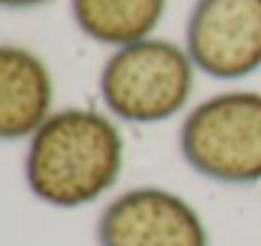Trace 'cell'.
Masks as SVG:
<instances>
[{"label":"cell","instance_id":"1","mask_svg":"<svg viewBox=\"0 0 261 246\" xmlns=\"http://www.w3.org/2000/svg\"><path fill=\"white\" fill-rule=\"evenodd\" d=\"M124 142L117 125L96 109L54 112L31 137L25 185L46 206L82 208L99 201L119 178Z\"/></svg>","mask_w":261,"mask_h":246},{"label":"cell","instance_id":"2","mask_svg":"<svg viewBox=\"0 0 261 246\" xmlns=\"http://www.w3.org/2000/svg\"><path fill=\"white\" fill-rule=\"evenodd\" d=\"M195 86V64L185 46L145 38L117 48L99 74L104 107L129 125H160L180 114Z\"/></svg>","mask_w":261,"mask_h":246},{"label":"cell","instance_id":"3","mask_svg":"<svg viewBox=\"0 0 261 246\" xmlns=\"http://www.w3.org/2000/svg\"><path fill=\"white\" fill-rule=\"evenodd\" d=\"M177 147L205 180L261 183V91H223L193 107L180 125Z\"/></svg>","mask_w":261,"mask_h":246},{"label":"cell","instance_id":"4","mask_svg":"<svg viewBox=\"0 0 261 246\" xmlns=\"http://www.w3.org/2000/svg\"><path fill=\"white\" fill-rule=\"evenodd\" d=\"M185 51L195 69L239 82L261 69V0H195L185 23Z\"/></svg>","mask_w":261,"mask_h":246},{"label":"cell","instance_id":"5","mask_svg":"<svg viewBox=\"0 0 261 246\" xmlns=\"http://www.w3.org/2000/svg\"><path fill=\"white\" fill-rule=\"evenodd\" d=\"M99 246H211L198 211L173 190L142 185L107 203L96 221Z\"/></svg>","mask_w":261,"mask_h":246},{"label":"cell","instance_id":"6","mask_svg":"<svg viewBox=\"0 0 261 246\" xmlns=\"http://www.w3.org/2000/svg\"><path fill=\"white\" fill-rule=\"evenodd\" d=\"M54 79L41 56L23 46H0V142L33 137L54 114Z\"/></svg>","mask_w":261,"mask_h":246},{"label":"cell","instance_id":"7","mask_svg":"<svg viewBox=\"0 0 261 246\" xmlns=\"http://www.w3.org/2000/svg\"><path fill=\"white\" fill-rule=\"evenodd\" d=\"M165 10L168 0H71L76 28L94 43L112 48L152 38Z\"/></svg>","mask_w":261,"mask_h":246},{"label":"cell","instance_id":"8","mask_svg":"<svg viewBox=\"0 0 261 246\" xmlns=\"http://www.w3.org/2000/svg\"><path fill=\"white\" fill-rule=\"evenodd\" d=\"M51 0H0V8H8V10H31V8H41Z\"/></svg>","mask_w":261,"mask_h":246}]
</instances>
